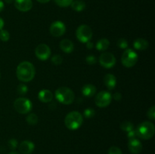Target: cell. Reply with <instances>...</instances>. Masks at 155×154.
I'll return each instance as SVG.
<instances>
[{
  "label": "cell",
  "instance_id": "cell-1",
  "mask_svg": "<svg viewBox=\"0 0 155 154\" xmlns=\"http://www.w3.org/2000/svg\"><path fill=\"white\" fill-rule=\"evenodd\" d=\"M16 75L18 80L22 82H28L34 79L36 69L32 63L23 61L19 63L16 69Z\"/></svg>",
  "mask_w": 155,
  "mask_h": 154
},
{
  "label": "cell",
  "instance_id": "cell-2",
  "mask_svg": "<svg viewBox=\"0 0 155 154\" xmlns=\"http://www.w3.org/2000/svg\"><path fill=\"white\" fill-rule=\"evenodd\" d=\"M135 131L138 137L143 140H149L154 136L155 127L151 122L145 121L139 124Z\"/></svg>",
  "mask_w": 155,
  "mask_h": 154
},
{
  "label": "cell",
  "instance_id": "cell-3",
  "mask_svg": "<svg viewBox=\"0 0 155 154\" xmlns=\"http://www.w3.org/2000/svg\"><path fill=\"white\" fill-rule=\"evenodd\" d=\"M55 98L59 103L69 105L74 101L75 95L71 88L68 87H60L55 91Z\"/></svg>",
  "mask_w": 155,
  "mask_h": 154
},
{
  "label": "cell",
  "instance_id": "cell-4",
  "mask_svg": "<svg viewBox=\"0 0 155 154\" xmlns=\"http://www.w3.org/2000/svg\"><path fill=\"white\" fill-rule=\"evenodd\" d=\"M83 122V115L78 111L70 112L64 119V124L70 130H77Z\"/></svg>",
  "mask_w": 155,
  "mask_h": 154
},
{
  "label": "cell",
  "instance_id": "cell-5",
  "mask_svg": "<svg viewBox=\"0 0 155 154\" xmlns=\"http://www.w3.org/2000/svg\"><path fill=\"white\" fill-rule=\"evenodd\" d=\"M32 103L30 100L26 98H18L14 102L15 110L20 114H27L32 110Z\"/></svg>",
  "mask_w": 155,
  "mask_h": 154
},
{
  "label": "cell",
  "instance_id": "cell-6",
  "mask_svg": "<svg viewBox=\"0 0 155 154\" xmlns=\"http://www.w3.org/2000/svg\"><path fill=\"white\" fill-rule=\"evenodd\" d=\"M138 57L139 56L136 54V51L130 48H127L123 53L122 57H121V62H122V64L126 67H133L137 63Z\"/></svg>",
  "mask_w": 155,
  "mask_h": 154
},
{
  "label": "cell",
  "instance_id": "cell-7",
  "mask_svg": "<svg viewBox=\"0 0 155 154\" xmlns=\"http://www.w3.org/2000/svg\"><path fill=\"white\" fill-rule=\"evenodd\" d=\"M77 39L82 43H86L91 40L92 37V30L88 25H80L76 31Z\"/></svg>",
  "mask_w": 155,
  "mask_h": 154
},
{
  "label": "cell",
  "instance_id": "cell-8",
  "mask_svg": "<svg viewBox=\"0 0 155 154\" xmlns=\"http://www.w3.org/2000/svg\"><path fill=\"white\" fill-rule=\"evenodd\" d=\"M111 100L112 95H110V92L107 91H101L95 96V102L98 107L104 108L110 104Z\"/></svg>",
  "mask_w": 155,
  "mask_h": 154
},
{
  "label": "cell",
  "instance_id": "cell-9",
  "mask_svg": "<svg viewBox=\"0 0 155 154\" xmlns=\"http://www.w3.org/2000/svg\"><path fill=\"white\" fill-rule=\"evenodd\" d=\"M100 64L101 66L107 69H110L114 66L116 64V58L115 56L110 52H104L99 56L98 59Z\"/></svg>",
  "mask_w": 155,
  "mask_h": 154
},
{
  "label": "cell",
  "instance_id": "cell-10",
  "mask_svg": "<svg viewBox=\"0 0 155 154\" xmlns=\"http://www.w3.org/2000/svg\"><path fill=\"white\" fill-rule=\"evenodd\" d=\"M51 49L46 44H39L35 49V54L40 60H46L51 57Z\"/></svg>",
  "mask_w": 155,
  "mask_h": 154
},
{
  "label": "cell",
  "instance_id": "cell-11",
  "mask_svg": "<svg viewBox=\"0 0 155 154\" xmlns=\"http://www.w3.org/2000/svg\"><path fill=\"white\" fill-rule=\"evenodd\" d=\"M49 31L51 36L54 37H60L66 32V26L62 21H54L50 26Z\"/></svg>",
  "mask_w": 155,
  "mask_h": 154
},
{
  "label": "cell",
  "instance_id": "cell-12",
  "mask_svg": "<svg viewBox=\"0 0 155 154\" xmlns=\"http://www.w3.org/2000/svg\"><path fill=\"white\" fill-rule=\"evenodd\" d=\"M15 6L18 11L27 12L33 8L32 0H15Z\"/></svg>",
  "mask_w": 155,
  "mask_h": 154
},
{
  "label": "cell",
  "instance_id": "cell-13",
  "mask_svg": "<svg viewBox=\"0 0 155 154\" xmlns=\"http://www.w3.org/2000/svg\"><path fill=\"white\" fill-rule=\"evenodd\" d=\"M128 148L131 153L139 154L142 152L143 146H142V144L140 142V140H138L137 138H133L129 140Z\"/></svg>",
  "mask_w": 155,
  "mask_h": 154
},
{
  "label": "cell",
  "instance_id": "cell-14",
  "mask_svg": "<svg viewBox=\"0 0 155 154\" xmlns=\"http://www.w3.org/2000/svg\"><path fill=\"white\" fill-rule=\"evenodd\" d=\"M35 149V144L30 140H24L19 145V151L22 154H31Z\"/></svg>",
  "mask_w": 155,
  "mask_h": 154
},
{
  "label": "cell",
  "instance_id": "cell-15",
  "mask_svg": "<svg viewBox=\"0 0 155 154\" xmlns=\"http://www.w3.org/2000/svg\"><path fill=\"white\" fill-rule=\"evenodd\" d=\"M104 85L107 87L109 91L113 90L117 85V79L114 75L111 73H107L104 77Z\"/></svg>",
  "mask_w": 155,
  "mask_h": 154
},
{
  "label": "cell",
  "instance_id": "cell-16",
  "mask_svg": "<svg viewBox=\"0 0 155 154\" xmlns=\"http://www.w3.org/2000/svg\"><path fill=\"white\" fill-rule=\"evenodd\" d=\"M38 98L42 103H49L53 99V94L48 89H42L38 94Z\"/></svg>",
  "mask_w": 155,
  "mask_h": 154
},
{
  "label": "cell",
  "instance_id": "cell-17",
  "mask_svg": "<svg viewBox=\"0 0 155 154\" xmlns=\"http://www.w3.org/2000/svg\"><path fill=\"white\" fill-rule=\"evenodd\" d=\"M59 45H60L61 49L64 52L67 53V54H70V53H71L74 51V45L72 42V41H71L70 39H63V40L61 41Z\"/></svg>",
  "mask_w": 155,
  "mask_h": 154
},
{
  "label": "cell",
  "instance_id": "cell-18",
  "mask_svg": "<svg viewBox=\"0 0 155 154\" xmlns=\"http://www.w3.org/2000/svg\"><path fill=\"white\" fill-rule=\"evenodd\" d=\"M96 93V87L92 84H86L82 88V94L85 97L91 98Z\"/></svg>",
  "mask_w": 155,
  "mask_h": 154
},
{
  "label": "cell",
  "instance_id": "cell-19",
  "mask_svg": "<svg viewBox=\"0 0 155 154\" xmlns=\"http://www.w3.org/2000/svg\"><path fill=\"white\" fill-rule=\"evenodd\" d=\"M133 47L135 49L139 50V51H143L148 48V42L145 39L139 38V39H136L133 42Z\"/></svg>",
  "mask_w": 155,
  "mask_h": 154
},
{
  "label": "cell",
  "instance_id": "cell-20",
  "mask_svg": "<svg viewBox=\"0 0 155 154\" xmlns=\"http://www.w3.org/2000/svg\"><path fill=\"white\" fill-rule=\"evenodd\" d=\"M71 6L74 11L80 12L83 11L86 8V3L83 0H74L71 3Z\"/></svg>",
  "mask_w": 155,
  "mask_h": 154
},
{
  "label": "cell",
  "instance_id": "cell-21",
  "mask_svg": "<svg viewBox=\"0 0 155 154\" xmlns=\"http://www.w3.org/2000/svg\"><path fill=\"white\" fill-rule=\"evenodd\" d=\"M109 45H110V42H109L108 39H101L97 42L96 45H95V48L98 51H104L108 48Z\"/></svg>",
  "mask_w": 155,
  "mask_h": 154
},
{
  "label": "cell",
  "instance_id": "cell-22",
  "mask_svg": "<svg viewBox=\"0 0 155 154\" xmlns=\"http://www.w3.org/2000/svg\"><path fill=\"white\" fill-rule=\"evenodd\" d=\"M26 120H27V123L30 124V125H35L37 124L39 118H38L37 115L36 113H30V114L27 115Z\"/></svg>",
  "mask_w": 155,
  "mask_h": 154
},
{
  "label": "cell",
  "instance_id": "cell-23",
  "mask_svg": "<svg viewBox=\"0 0 155 154\" xmlns=\"http://www.w3.org/2000/svg\"><path fill=\"white\" fill-rule=\"evenodd\" d=\"M120 128L124 131L128 132V131L134 129V125H133V124L131 122H129V121H124V122H123L122 123L120 124Z\"/></svg>",
  "mask_w": 155,
  "mask_h": 154
},
{
  "label": "cell",
  "instance_id": "cell-24",
  "mask_svg": "<svg viewBox=\"0 0 155 154\" xmlns=\"http://www.w3.org/2000/svg\"><path fill=\"white\" fill-rule=\"evenodd\" d=\"M27 91H28V87L24 83L18 85V87H17V92L18 93V95H24L27 94Z\"/></svg>",
  "mask_w": 155,
  "mask_h": 154
},
{
  "label": "cell",
  "instance_id": "cell-25",
  "mask_svg": "<svg viewBox=\"0 0 155 154\" xmlns=\"http://www.w3.org/2000/svg\"><path fill=\"white\" fill-rule=\"evenodd\" d=\"M54 1L60 7L66 8L71 5L74 0H54Z\"/></svg>",
  "mask_w": 155,
  "mask_h": 154
},
{
  "label": "cell",
  "instance_id": "cell-26",
  "mask_svg": "<svg viewBox=\"0 0 155 154\" xmlns=\"http://www.w3.org/2000/svg\"><path fill=\"white\" fill-rule=\"evenodd\" d=\"M51 63L54 65H55V66H59V65L61 64L62 62H63V58H62L61 56L59 55V54H55V55L52 56V57H51Z\"/></svg>",
  "mask_w": 155,
  "mask_h": 154
},
{
  "label": "cell",
  "instance_id": "cell-27",
  "mask_svg": "<svg viewBox=\"0 0 155 154\" xmlns=\"http://www.w3.org/2000/svg\"><path fill=\"white\" fill-rule=\"evenodd\" d=\"M10 39V33L5 30H0V39L2 42H8Z\"/></svg>",
  "mask_w": 155,
  "mask_h": 154
},
{
  "label": "cell",
  "instance_id": "cell-28",
  "mask_svg": "<svg viewBox=\"0 0 155 154\" xmlns=\"http://www.w3.org/2000/svg\"><path fill=\"white\" fill-rule=\"evenodd\" d=\"M117 46L121 49H127L128 48V42L125 39H120L117 41Z\"/></svg>",
  "mask_w": 155,
  "mask_h": 154
},
{
  "label": "cell",
  "instance_id": "cell-29",
  "mask_svg": "<svg viewBox=\"0 0 155 154\" xmlns=\"http://www.w3.org/2000/svg\"><path fill=\"white\" fill-rule=\"evenodd\" d=\"M83 115L87 119H90V118H92L95 115V111L92 108H87L84 110V113H83Z\"/></svg>",
  "mask_w": 155,
  "mask_h": 154
},
{
  "label": "cell",
  "instance_id": "cell-30",
  "mask_svg": "<svg viewBox=\"0 0 155 154\" xmlns=\"http://www.w3.org/2000/svg\"><path fill=\"white\" fill-rule=\"evenodd\" d=\"M8 145L9 148H10L11 149L14 150V149H15L18 147V140L15 138L10 139V140H8Z\"/></svg>",
  "mask_w": 155,
  "mask_h": 154
},
{
  "label": "cell",
  "instance_id": "cell-31",
  "mask_svg": "<svg viewBox=\"0 0 155 154\" xmlns=\"http://www.w3.org/2000/svg\"><path fill=\"white\" fill-rule=\"evenodd\" d=\"M147 116H148V119H150L151 120H154L155 119V107L152 106L149 110H148V113H147Z\"/></svg>",
  "mask_w": 155,
  "mask_h": 154
},
{
  "label": "cell",
  "instance_id": "cell-32",
  "mask_svg": "<svg viewBox=\"0 0 155 154\" xmlns=\"http://www.w3.org/2000/svg\"><path fill=\"white\" fill-rule=\"evenodd\" d=\"M86 61L88 64L93 65L97 62V58L94 55H89L86 57Z\"/></svg>",
  "mask_w": 155,
  "mask_h": 154
},
{
  "label": "cell",
  "instance_id": "cell-33",
  "mask_svg": "<svg viewBox=\"0 0 155 154\" xmlns=\"http://www.w3.org/2000/svg\"><path fill=\"white\" fill-rule=\"evenodd\" d=\"M107 154H123L122 151L117 146H111L110 147V149H108V153Z\"/></svg>",
  "mask_w": 155,
  "mask_h": 154
},
{
  "label": "cell",
  "instance_id": "cell-34",
  "mask_svg": "<svg viewBox=\"0 0 155 154\" xmlns=\"http://www.w3.org/2000/svg\"><path fill=\"white\" fill-rule=\"evenodd\" d=\"M136 131H135L134 129L131 130V131H128L127 132V137L129 138V140H130V139H133V138H136Z\"/></svg>",
  "mask_w": 155,
  "mask_h": 154
},
{
  "label": "cell",
  "instance_id": "cell-35",
  "mask_svg": "<svg viewBox=\"0 0 155 154\" xmlns=\"http://www.w3.org/2000/svg\"><path fill=\"white\" fill-rule=\"evenodd\" d=\"M112 98L116 101H120L121 100V98H122V95L120 92H115L113 95V96H112Z\"/></svg>",
  "mask_w": 155,
  "mask_h": 154
},
{
  "label": "cell",
  "instance_id": "cell-36",
  "mask_svg": "<svg viewBox=\"0 0 155 154\" xmlns=\"http://www.w3.org/2000/svg\"><path fill=\"white\" fill-rule=\"evenodd\" d=\"M86 48H88V49H92V48H93L94 47V44L93 42H91V41H89V42H86Z\"/></svg>",
  "mask_w": 155,
  "mask_h": 154
},
{
  "label": "cell",
  "instance_id": "cell-37",
  "mask_svg": "<svg viewBox=\"0 0 155 154\" xmlns=\"http://www.w3.org/2000/svg\"><path fill=\"white\" fill-rule=\"evenodd\" d=\"M4 25H5L4 21H3L2 18H0V30H2L3 27H4Z\"/></svg>",
  "mask_w": 155,
  "mask_h": 154
},
{
  "label": "cell",
  "instance_id": "cell-38",
  "mask_svg": "<svg viewBox=\"0 0 155 154\" xmlns=\"http://www.w3.org/2000/svg\"><path fill=\"white\" fill-rule=\"evenodd\" d=\"M4 8H5L4 2H3L2 0H0V12L2 11L3 9H4Z\"/></svg>",
  "mask_w": 155,
  "mask_h": 154
},
{
  "label": "cell",
  "instance_id": "cell-39",
  "mask_svg": "<svg viewBox=\"0 0 155 154\" xmlns=\"http://www.w3.org/2000/svg\"><path fill=\"white\" fill-rule=\"evenodd\" d=\"M36 1H37L38 2H39V3H42V4H44V3L48 2L50 0H36Z\"/></svg>",
  "mask_w": 155,
  "mask_h": 154
},
{
  "label": "cell",
  "instance_id": "cell-40",
  "mask_svg": "<svg viewBox=\"0 0 155 154\" xmlns=\"http://www.w3.org/2000/svg\"><path fill=\"white\" fill-rule=\"evenodd\" d=\"M14 0H5V2L6 3H8V4H11V3L13 2Z\"/></svg>",
  "mask_w": 155,
  "mask_h": 154
},
{
  "label": "cell",
  "instance_id": "cell-41",
  "mask_svg": "<svg viewBox=\"0 0 155 154\" xmlns=\"http://www.w3.org/2000/svg\"><path fill=\"white\" fill-rule=\"evenodd\" d=\"M9 154H20V153L18 152H15V151H12V152H11Z\"/></svg>",
  "mask_w": 155,
  "mask_h": 154
}]
</instances>
